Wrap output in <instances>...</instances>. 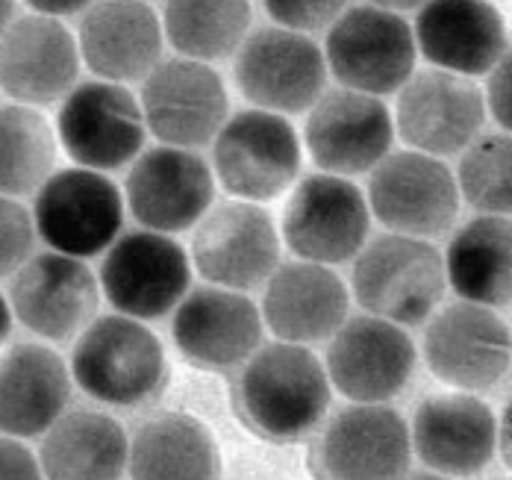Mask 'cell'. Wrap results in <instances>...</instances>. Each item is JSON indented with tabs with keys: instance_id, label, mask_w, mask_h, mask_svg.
I'll return each mask as SVG.
<instances>
[{
	"instance_id": "cell-7",
	"label": "cell",
	"mask_w": 512,
	"mask_h": 480,
	"mask_svg": "<svg viewBox=\"0 0 512 480\" xmlns=\"http://www.w3.org/2000/svg\"><path fill=\"white\" fill-rule=\"evenodd\" d=\"M98 283L115 313L139 321L162 319L189 295L192 257L168 233L130 230L103 254Z\"/></svg>"
},
{
	"instance_id": "cell-9",
	"label": "cell",
	"mask_w": 512,
	"mask_h": 480,
	"mask_svg": "<svg viewBox=\"0 0 512 480\" xmlns=\"http://www.w3.org/2000/svg\"><path fill=\"white\" fill-rule=\"evenodd\" d=\"M371 207L348 177L309 174L295 183L283 210V242L292 254L318 266L357 260L368 245Z\"/></svg>"
},
{
	"instance_id": "cell-27",
	"label": "cell",
	"mask_w": 512,
	"mask_h": 480,
	"mask_svg": "<svg viewBox=\"0 0 512 480\" xmlns=\"http://www.w3.org/2000/svg\"><path fill=\"white\" fill-rule=\"evenodd\" d=\"M71 383L56 351L39 342L12 345L0 354V433L15 439L48 433L65 416Z\"/></svg>"
},
{
	"instance_id": "cell-43",
	"label": "cell",
	"mask_w": 512,
	"mask_h": 480,
	"mask_svg": "<svg viewBox=\"0 0 512 480\" xmlns=\"http://www.w3.org/2000/svg\"><path fill=\"white\" fill-rule=\"evenodd\" d=\"M404 480H454L448 475H439V472H415V475H407Z\"/></svg>"
},
{
	"instance_id": "cell-18",
	"label": "cell",
	"mask_w": 512,
	"mask_h": 480,
	"mask_svg": "<svg viewBox=\"0 0 512 480\" xmlns=\"http://www.w3.org/2000/svg\"><path fill=\"white\" fill-rule=\"evenodd\" d=\"M486 95L471 77L451 71H421L398 95L395 130L412 151L451 157L465 151L483 130Z\"/></svg>"
},
{
	"instance_id": "cell-6",
	"label": "cell",
	"mask_w": 512,
	"mask_h": 480,
	"mask_svg": "<svg viewBox=\"0 0 512 480\" xmlns=\"http://www.w3.org/2000/svg\"><path fill=\"white\" fill-rule=\"evenodd\" d=\"M33 221L51 251L77 260L98 257L124 230V195L103 171L62 168L33 195Z\"/></svg>"
},
{
	"instance_id": "cell-24",
	"label": "cell",
	"mask_w": 512,
	"mask_h": 480,
	"mask_svg": "<svg viewBox=\"0 0 512 480\" xmlns=\"http://www.w3.org/2000/svg\"><path fill=\"white\" fill-rule=\"evenodd\" d=\"M412 33L427 62L460 77L489 74L510 51L507 21L492 0H427Z\"/></svg>"
},
{
	"instance_id": "cell-11",
	"label": "cell",
	"mask_w": 512,
	"mask_h": 480,
	"mask_svg": "<svg viewBox=\"0 0 512 480\" xmlns=\"http://www.w3.org/2000/svg\"><path fill=\"white\" fill-rule=\"evenodd\" d=\"M233 80L256 109L280 115L309 112L324 95L327 59L307 33L259 27L236 51Z\"/></svg>"
},
{
	"instance_id": "cell-39",
	"label": "cell",
	"mask_w": 512,
	"mask_h": 480,
	"mask_svg": "<svg viewBox=\"0 0 512 480\" xmlns=\"http://www.w3.org/2000/svg\"><path fill=\"white\" fill-rule=\"evenodd\" d=\"M498 451H501L507 469L512 472V401L507 404V410H504V416L498 422Z\"/></svg>"
},
{
	"instance_id": "cell-4",
	"label": "cell",
	"mask_w": 512,
	"mask_h": 480,
	"mask_svg": "<svg viewBox=\"0 0 512 480\" xmlns=\"http://www.w3.org/2000/svg\"><path fill=\"white\" fill-rule=\"evenodd\" d=\"M212 171L236 201H274L298 180V130L280 112L242 109L212 142Z\"/></svg>"
},
{
	"instance_id": "cell-10",
	"label": "cell",
	"mask_w": 512,
	"mask_h": 480,
	"mask_svg": "<svg viewBox=\"0 0 512 480\" xmlns=\"http://www.w3.org/2000/svg\"><path fill=\"white\" fill-rule=\"evenodd\" d=\"M145 124L162 145L201 148L215 142L230 118V95L221 74L201 59H162L142 80Z\"/></svg>"
},
{
	"instance_id": "cell-20",
	"label": "cell",
	"mask_w": 512,
	"mask_h": 480,
	"mask_svg": "<svg viewBox=\"0 0 512 480\" xmlns=\"http://www.w3.org/2000/svg\"><path fill=\"white\" fill-rule=\"evenodd\" d=\"M315 460L324 480H404L412 460L410 427L383 404L345 407L321 430Z\"/></svg>"
},
{
	"instance_id": "cell-19",
	"label": "cell",
	"mask_w": 512,
	"mask_h": 480,
	"mask_svg": "<svg viewBox=\"0 0 512 480\" xmlns=\"http://www.w3.org/2000/svg\"><path fill=\"white\" fill-rule=\"evenodd\" d=\"M324 369L345 398L383 404L407 389L415 372V345L395 321L354 316L330 336Z\"/></svg>"
},
{
	"instance_id": "cell-16",
	"label": "cell",
	"mask_w": 512,
	"mask_h": 480,
	"mask_svg": "<svg viewBox=\"0 0 512 480\" xmlns=\"http://www.w3.org/2000/svg\"><path fill=\"white\" fill-rule=\"evenodd\" d=\"M6 298L12 316L30 333L65 342L80 336L95 321L101 283L83 260L45 251L33 254L12 274Z\"/></svg>"
},
{
	"instance_id": "cell-31",
	"label": "cell",
	"mask_w": 512,
	"mask_h": 480,
	"mask_svg": "<svg viewBox=\"0 0 512 480\" xmlns=\"http://www.w3.org/2000/svg\"><path fill=\"white\" fill-rule=\"evenodd\" d=\"M251 0H165L162 30L180 56L215 62L242 48L251 33Z\"/></svg>"
},
{
	"instance_id": "cell-37",
	"label": "cell",
	"mask_w": 512,
	"mask_h": 480,
	"mask_svg": "<svg viewBox=\"0 0 512 480\" xmlns=\"http://www.w3.org/2000/svg\"><path fill=\"white\" fill-rule=\"evenodd\" d=\"M0 480H45L39 457L6 433H0Z\"/></svg>"
},
{
	"instance_id": "cell-14",
	"label": "cell",
	"mask_w": 512,
	"mask_h": 480,
	"mask_svg": "<svg viewBox=\"0 0 512 480\" xmlns=\"http://www.w3.org/2000/svg\"><path fill=\"white\" fill-rule=\"evenodd\" d=\"M192 266L212 286L248 292L280 268V233L274 218L251 201L212 207L195 224Z\"/></svg>"
},
{
	"instance_id": "cell-29",
	"label": "cell",
	"mask_w": 512,
	"mask_h": 480,
	"mask_svg": "<svg viewBox=\"0 0 512 480\" xmlns=\"http://www.w3.org/2000/svg\"><path fill=\"white\" fill-rule=\"evenodd\" d=\"M448 286L468 304L501 310L512 304V218L477 215L445 251Z\"/></svg>"
},
{
	"instance_id": "cell-34",
	"label": "cell",
	"mask_w": 512,
	"mask_h": 480,
	"mask_svg": "<svg viewBox=\"0 0 512 480\" xmlns=\"http://www.w3.org/2000/svg\"><path fill=\"white\" fill-rule=\"evenodd\" d=\"M36 239L33 213L18 198L0 195V277H12L33 257Z\"/></svg>"
},
{
	"instance_id": "cell-23",
	"label": "cell",
	"mask_w": 512,
	"mask_h": 480,
	"mask_svg": "<svg viewBox=\"0 0 512 480\" xmlns=\"http://www.w3.org/2000/svg\"><path fill=\"white\" fill-rule=\"evenodd\" d=\"M410 439L430 472L471 478L498 454V419L471 392L433 395L415 410Z\"/></svg>"
},
{
	"instance_id": "cell-15",
	"label": "cell",
	"mask_w": 512,
	"mask_h": 480,
	"mask_svg": "<svg viewBox=\"0 0 512 480\" xmlns=\"http://www.w3.org/2000/svg\"><path fill=\"white\" fill-rule=\"evenodd\" d=\"M124 198L145 230L174 236L195 227L212 210L215 171L189 148H148L127 171Z\"/></svg>"
},
{
	"instance_id": "cell-13",
	"label": "cell",
	"mask_w": 512,
	"mask_h": 480,
	"mask_svg": "<svg viewBox=\"0 0 512 480\" xmlns=\"http://www.w3.org/2000/svg\"><path fill=\"white\" fill-rule=\"evenodd\" d=\"M424 363L460 392H486L510 372V327L495 310L468 301L436 310L424 333Z\"/></svg>"
},
{
	"instance_id": "cell-1",
	"label": "cell",
	"mask_w": 512,
	"mask_h": 480,
	"mask_svg": "<svg viewBox=\"0 0 512 480\" xmlns=\"http://www.w3.org/2000/svg\"><path fill=\"white\" fill-rule=\"evenodd\" d=\"M330 377L307 345L271 342L245 363L236 401L245 422L271 442H298L330 410Z\"/></svg>"
},
{
	"instance_id": "cell-42",
	"label": "cell",
	"mask_w": 512,
	"mask_h": 480,
	"mask_svg": "<svg viewBox=\"0 0 512 480\" xmlns=\"http://www.w3.org/2000/svg\"><path fill=\"white\" fill-rule=\"evenodd\" d=\"M15 21V0H0V33Z\"/></svg>"
},
{
	"instance_id": "cell-26",
	"label": "cell",
	"mask_w": 512,
	"mask_h": 480,
	"mask_svg": "<svg viewBox=\"0 0 512 480\" xmlns=\"http://www.w3.org/2000/svg\"><path fill=\"white\" fill-rule=\"evenodd\" d=\"M351 295L342 277L318 263H286L265 283L262 321L280 342H324L348 321Z\"/></svg>"
},
{
	"instance_id": "cell-3",
	"label": "cell",
	"mask_w": 512,
	"mask_h": 480,
	"mask_svg": "<svg viewBox=\"0 0 512 480\" xmlns=\"http://www.w3.org/2000/svg\"><path fill=\"white\" fill-rule=\"evenodd\" d=\"M445 257L415 236L386 233L354 260V298L368 316L415 327L433 319L445 298Z\"/></svg>"
},
{
	"instance_id": "cell-41",
	"label": "cell",
	"mask_w": 512,
	"mask_h": 480,
	"mask_svg": "<svg viewBox=\"0 0 512 480\" xmlns=\"http://www.w3.org/2000/svg\"><path fill=\"white\" fill-rule=\"evenodd\" d=\"M368 6H380L389 12H407V9H421L427 0H365Z\"/></svg>"
},
{
	"instance_id": "cell-30",
	"label": "cell",
	"mask_w": 512,
	"mask_h": 480,
	"mask_svg": "<svg viewBox=\"0 0 512 480\" xmlns=\"http://www.w3.org/2000/svg\"><path fill=\"white\" fill-rule=\"evenodd\" d=\"M130 480H221V454L204 422L159 413L130 439Z\"/></svg>"
},
{
	"instance_id": "cell-2",
	"label": "cell",
	"mask_w": 512,
	"mask_h": 480,
	"mask_svg": "<svg viewBox=\"0 0 512 480\" xmlns=\"http://www.w3.org/2000/svg\"><path fill=\"white\" fill-rule=\"evenodd\" d=\"M71 377L89 398L133 410L159 398L168 363L162 342L145 321L112 313L95 319L77 336Z\"/></svg>"
},
{
	"instance_id": "cell-5",
	"label": "cell",
	"mask_w": 512,
	"mask_h": 480,
	"mask_svg": "<svg viewBox=\"0 0 512 480\" xmlns=\"http://www.w3.org/2000/svg\"><path fill=\"white\" fill-rule=\"evenodd\" d=\"M415 33L389 9L351 6L327 30L324 59L342 89L362 95H395L415 74Z\"/></svg>"
},
{
	"instance_id": "cell-33",
	"label": "cell",
	"mask_w": 512,
	"mask_h": 480,
	"mask_svg": "<svg viewBox=\"0 0 512 480\" xmlns=\"http://www.w3.org/2000/svg\"><path fill=\"white\" fill-rule=\"evenodd\" d=\"M460 198L480 215H512V133L477 136L460 160Z\"/></svg>"
},
{
	"instance_id": "cell-25",
	"label": "cell",
	"mask_w": 512,
	"mask_h": 480,
	"mask_svg": "<svg viewBox=\"0 0 512 480\" xmlns=\"http://www.w3.org/2000/svg\"><path fill=\"white\" fill-rule=\"evenodd\" d=\"M162 21L148 0H98L77 30L83 62L109 83L145 80L162 62Z\"/></svg>"
},
{
	"instance_id": "cell-8",
	"label": "cell",
	"mask_w": 512,
	"mask_h": 480,
	"mask_svg": "<svg viewBox=\"0 0 512 480\" xmlns=\"http://www.w3.org/2000/svg\"><path fill=\"white\" fill-rule=\"evenodd\" d=\"M145 112L136 95L109 80L77 83L56 109V139L80 168L115 171L145 151Z\"/></svg>"
},
{
	"instance_id": "cell-40",
	"label": "cell",
	"mask_w": 512,
	"mask_h": 480,
	"mask_svg": "<svg viewBox=\"0 0 512 480\" xmlns=\"http://www.w3.org/2000/svg\"><path fill=\"white\" fill-rule=\"evenodd\" d=\"M12 307H9V298L0 292V348L9 342V336H12Z\"/></svg>"
},
{
	"instance_id": "cell-21",
	"label": "cell",
	"mask_w": 512,
	"mask_h": 480,
	"mask_svg": "<svg viewBox=\"0 0 512 480\" xmlns=\"http://www.w3.org/2000/svg\"><path fill=\"white\" fill-rule=\"evenodd\" d=\"M80 59L77 36L59 18H15L0 33V89L15 104L51 107L77 86Z\"/></svg>"
},
{
	"instance_id": "cell-38",
	"label": "cell",
	"mask_w": 512,
	"mask_h": 480,
	"mask_svg": "<svg viewBox=\"0 0 512 480\" xmlns=\"http://www.w3.org/2000/svg\"><path fill=\"white\" fill-rule=\"evenodd\" d=\"M92 3H98V0H27V6H33V12L48 15V18L80 15V12H86Z\"/></svg>"
},
{
	"instance_id": "cell-36",
	"label": "cell",
	"mask_w": 512,
	"mask_h": 480,
	"mask_svg": "<svg viewBox=\"0 0 512 480\" xmlns=\"http://www.w3.org/2000/svg\"><path fill=\"white\" fill-rule=\"evenodd\" d=\"M486 109L507 133H512V51H507L504 59L489 71Z\"/></svg>"
},
{
	"instance_id": "cell-35",
	"label": "cell",
	"mask_w": 512,
	"mask_h": 480,
	"mask_svg": "<svg viewBox=\"0 0 512 480\" xmlns=\"http://www.w3.org/2000/svg\"><path fill=\"white\" fill-rule=\"evenodd\" d=\"M277 27L295 33L330 30V24L348 9V0H262Z\"/></svg>"
},
{
	"instance_id": "cell-12",
	"label": "cell",
	"mask_w": 512,
	"mask_h": 480,
	"mask_svg": "<svg viewBox=\"0 0 512 480\" xmlns=\"http://www.w3.org/2000/svg\"><path fill=\"white\" fill-rule=\"evenodd\" d=\"M371 215L392 233L433 239L454 227L460 215V186L439 157L395 151L371 171Z\"/></svg>"
},
{
	"instance_id": "cell-17",
	"label": "cell",
	"mask_w": 512,
	"mask_h": 480,
	"mask_svg": "<svg viewBox=\"0 0 512 480\" xmlns=\"http://www.w3.org/2000/svg\"><path fill=\"white\" fill-rule=\"evenodd\" d=\"M304 142L321 171L354 177L374 171L392 154L395 118L374 95L333 89L309 107Z\"/></svg>"
},
{
	"instance_id": "cell-32",
	"label": "cell",
	"mask_w": 512,
	"mask_h": 480,
	"mask_svg": "<svg viewBox=\"0 0 512 480\" xmlns=\"http://www.w3.org/2000/svg\"><path fill=\"white\" fill-rule=\"evenodd\" d=\"M56 130L36 107H0V195H36L56 165Z\"/></svg>"
},
{
	"instance_id": "cell-22",
	"label": "cell",
	"mask_w": 512,
	"mask_h": 480,
	"mask_svg": "<svg viewBox=\"0 0 512 480\" xmlns=\"http://www.w3.org/2000/svg\"><path fill=\"white\" fill-rule=\"evenodd\" d=\"M262 310L245 292L224 286L192 289L174 310L177 351L198 369L245 366L262 345Z\"/></svg>"
},
{
	"instance_id": "cell-28",
	"label": "cell",
	"mask_w": 512,
	"mask_h": 480,
	"mask_svg": "<svg viewBox=\"0 0 512 480\" xmlns=\"http://www.w3.org/2000/svg\"><path fill=\"white\" fill-rule=\"evenodd\" d=\"M130 460L124 425L98 410H71L45 433L39 463L45 480H121Z\"/></svg>"
}]
</instances>
